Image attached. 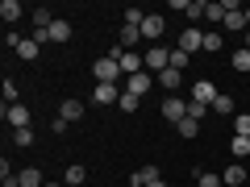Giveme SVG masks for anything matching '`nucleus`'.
<instances>
[{"label": "nucleus", "mask_w": 250, "mask_h": 187, "mask_svg": "<svg viewBox=\"0 0 250 187\" xmlns=\"http://www.w3.org/2000/svg\"><path fill=\"white\" fill-rule=\"evenodd\" d=\"M92 75H96V83H117V79H121V62L104 54V58L92 62Z\"/></svg>", "instance_id": "1"}, {"label": "nucleus", "mask_w": 250, "mask_h": 187, "mask_svg": "<svg viewBox=\"0 0 250 187\" xmlns=\"http://www.w3.org/2000/svg\"><path fill=\"white\" fill-rule=\"evenodd\" d=\"M150 88H154V75H150V71L125 75V92H129V96H138V100H142V96H146V92H150Z\"/></svg>", "instance_id": "2"}, {"label": "nucleus", "mask_w": 250, "mask_h": 187, "mask_svg": "<svg viewBox=\"0 0 250 187\" xmlns=\"http://www.w3.org/2000/svg\"><path fill=\"white\" fill-rule=\"evenodd\" d=\"M167 67H171V50L167 46H150V50H146V71L159 75V71H167Z\"/></svg>", "instance_id": "3"}, {"label": "nucleus", "mask_w": 250, "mask_h": 187, "mask_svg": "<svg viewBox=\"0 0 250 187\" xmlns=\"http://www.w3.org/2000/svg\"><path fill=\"white\" fill-rule=\"evenodd\" d=\"M175 46H179L184 54H196V50H205V34H200L196 25H188L184 34H179V42H175Z\"/></svg>", "instance_id": "4"}, {"label": "nucleus", "mask_w": 250, "mask_h": 187, "mask_svg": "<svg viewBox=\"0 0 250 187\" xmlns=\"http://www.w3.org/2000/svg\"><path fill=\"white\" fill-rule=\"evenodd\" d=\"M217 96H221V92L213 88V79H196V83H192V100H196V104H208V108H213Z\"/></svg>", "instance_id": "5"}, {"label": "nucleus", "mask_w": 250, "mask_h": 187, "mask_svg": "<svg viewBox=\"0 0 250 187\" xmlns=\"http://www.w3.org/2000/svg\"><path fill=\"white\" fill-rule=\"evenodd\" d=\"M154 83H159V88L167 92V96H175V92H179V83H184V71L167 67V71H159V75H154Z\"/></svg>", "instance_id": "6"}, {"label": "nucleus", "mask_w": 250, "mask_h": 187, "mask_svg": "<svg viewBox=\"0 0 250 187\" xmlns=\"http://www.w3.org/2000/svg\"><path fill=\"white\" fill-rule=\"evenodd\" d=\"M159 112L167 116L171 125H179V121H184V116H188V104H184V100H179V96H167V100H163V108H159Z\"/></svg>", "instance_id": "7"}, {"label": "nucleus", "mask_w": 250, "mask_h": 187, "mask_svg": "<svg viewBox=\"0 0 250 187\" xmlns=\"http://www.w3.org/2000/svg\"><path fill=\"white\" fill-rule=\"evenodd\" d=\"M46 42H54V46H62V42H71V21H62V17H54V25L46 29Z\"/></svg>", "instance_id": "8"}, {"label": "nucleus", "mask_w": 250, "mask_h": 187, "mask_svg": "<svg viewBox=\"0 0 250 187\" xmlns=\"http://www.w3.org/2000/svg\"><path fill=\"white\" fill-rule=\"evenodd\" d=\"M4 121H9L13 129H29V108L25 104H9L4 108Z\"/></svg>", "instance_id": "9"}, {"label": "nucleus", "mask_w": 250, "mask_h": 187, "mask_svg": "<svg viewBox=\"0 0 250 187\" xmlns=\"http://www.w3.org/2000/svg\"><path fill=\"white\" fill-rule=\"evenodd\" d=\"M117 62H121V75H138V71H142V62H146V54H138V50H125Z\"/></svg>", "instance_id": "10"}, {"label": "nucleus", "mask_w": 250, "mask_h": 187, "mask_svg": "<svg viewBox=\"0 0 250 187\" xmlns=\"http://www.w3.org/2000/svg\"><path fill=\"white\" fill-rule=\"evenodd\" d=\"M92 100H96V104H117L121 92H117V83H96V88H92Z\"/></svg>", "instance_id": "11"}, {"label": "nucleus", "mask_w": 250, "mask_h": 187, "mask_svg": "<svg viewBox=\"0 0 250 187\" xmlns=\"http://www.w3.org/2000/svg\"><path fill=\"white\" fill-rule=\"evenodd\" d=\"M163 29H167V21L159 17V13H146V21H142V37H163Z\"/></svg>", "instance_id": "12"}, {"label": "nucleus", "mask_w": 250, "mask_h": 187, "mask_svg": "<svg viewBox=\"0 0 250 187\" xmlns=\"http://www.w3.org/2000/svg\"><path fill=\"white\" fill-rule=\"evenodd\" d=\"M225 29H229V34H246V9H233V13H225V21H221Z\"/></svg>", "instance_id": "13"}, {"label": "nucleus", "mask_w": 250, "mask_h": 187, "mask_svg": "<svg viewBox=\"0 0 250 187\" xmlns=\"http://www.w3.org/2000/svg\"><path fill=\"white\" fill-rule=\"evenodd\" d=\"M221 183L225 187H242V183H246V167H242V162H229L225 175H221Z\"/></svg>", "instance_id": "14"}, {"label": "nucleus", "mask_w": 250, "mask_h": 187, "mask_svg": "<svg viewBox=\"0 0 250 187\" xmlns=\"http://www.w3.org/2000/svg\"><path fill=\"white\" fill-rule=\"evenodd\" d=\"M138 42H142V29L121 25V34H117V46H125V50H138Z\"/></svg>", "instance_id": "15"}, {"label": "nucleus", "mask_w": 250, "mask_h": 187, "mask_svg": "<svg viewBox=\"0 0 250 187\" xmlns=\"http://www.w3.org/2000/svg\"><path fill=\"white\" fill-rule=\"evenodd\" d=\"M59 116H62L67 125L80 121V116H83V104H80V100H62V104H59Z\"/></svg>", "instance_id": "16"}, {"label": "nucleus", "mask_w": 250, "mask_h": 187, "mask_svg": "<svg viewBox=\"0 0 250 187\" xmlns=\"http://www.w3.org/2000/svg\"><path fill=\"white\" fill-rule=\"evenodd\" d=\"M83 179H88V170H83L80 162H71V167L62 170V183H67V187H83Z\"/></svg>", "instance_id": "17"}, {"label": "nucleus", "mask_w": 250, "mask_h": 187, "mask_svg": "<svg viewBox=\"0 0 250 187\" xmlns=\"http://www.w3.org/2000/svg\"><path fill=\"white\" fill-rule=\"evenodd\" d=\"M17 179H21V187H46V179H42V170H38V167L17 170Z\"/></svg>", "instance_id": "18"}, {"label": "nucleus", "mask_w": 250, "mask_h": 187, "mask_svg": "<svg viewBox=\"0 0 250 187\" xmlns=\"http://www.w3.org/2000/svg\"><path fill=\"white\" fill-rule=\"evenodd\" d=\"M17 54H21V58H25V62H34L38 54H42V42H38V37H25V42L17 46Z\"/></svg>", "instance_id": "19"}, {"label": "nucleus", "mask_w": 250, "mask_h": 187, "mask_svg": "<svg viewBox=\"0 0 250 187\" xmlns=\"http://www.w3.org/2000/svg\"><path fill=\"white\" fill-rule=\"evenodd\" d=\"M21 13H25V9H21V0H4V4H0V17H4V25H13Z\"/></svg>", "instance_id": "20"}, {"label": "nucleus", "mask_w": 250, "mask_h": 187, "mask_svg": "<svg viewBox=\"0 0 250 187\" xmlns=\"http://www.w3.org/2000/svg\"><path fill=\"white\" fill-rule=\"evenodd\" d=\"M233 71H238V75H250V50H246V46L233 50Z\"/></svg>", "instance_id": "21"}, {"label": "nucleus", "mask_w": 250, "mask_h": 187, "mask_svg": "<svg viewBox=\"0 0 250 187\" xmlns=\"http://www.w3.org/2000/svg\"><path fill=\"white\" fill-rule=\"evenodd\" d=\"M134 179H138V183H142V187H150V183H159V179H163V175H159V167H154V162H146V167H142V170H138V175H134Z\"/></svg>", "instance_id": "22"}, {"label": "nucleus", "mask_w": 250, "mask_h": 187, "mask_svg": "<svg viewBox=\"0 0 250 187\" xmlns=\"http://www.w3.org/2000/svg\"><path fill=\"white\" fill-rule=\"evenodd\" d=\"M229 150H233V162H242V158H246V154H250V137H238V133H233Z\"/></svg>", "instance_id": "23"}, {"label": "nucleus", "mask_w": 250, "mask_h": 187, "mask_svg": "<svg viewBox=\"0 0 250 187\" xmlns=\"http://www.w3.org/2000/svg\"><path fill=\"white\" fill-rule=\"evenodd\" d=\"M175 133H179V137H196V133H200V121H192V116H184V121L175 125Z\"/></svg>", "instance_id": "24"}, {"label": "nucleus", "mask_w": 250, "mask_h": 187, "mask_svg": "<svg viewBox=\"0 0 250 187\" xmlns=\"http://www.w3.org/2000/svg\"><path fill=\"white\" fill-rule=\"evenodd\" d=\"M233 133H238V137H250V112H238V116H233Z\"/></svg>", "instance_id": "25"}, {"label": "nucleus", "mask_w": 250, "mask_h": 187, "mask_svg": "<svg viewBox=\"0 0 250 187\" xmlns=\"http://www.w3.org/2000/svg\"><path fill=\"white\" fill-rule=\"evenodd\" d=\"M213 112H221V116H238V112H233V100H229V96H217V100H213Z\"/></svg>", "instance_id": "26"}, {"label": "nucleus", "mask_w": 250, "mask_h": 187, "mask_svg": "<svg viewBox=\"0 0 250 187\" xmlns=\"http://www.w3.org/2000/svg\"><path fill=\"white\" fill-rule=\"evenodd\" d=\"M225 13H229V9H225V0H217V4H208V9H205V17L208 21H225Z\"/></svg>", "instance_id": "27"}, {"label": "nucleus", "mask_w": 250, "mask_h": 187, "mask_svg": "<svg viewBox=\"0 0 250 187\" xmlns=\"http://www.w3.org/2000/svg\"><path fill=\"white\" fill-rule=\"evenodd\" d=\"M196 187H225L221 175H205V170H196Z\"/></svg>", "instance_id": "28"}, {"label": "nucleus", "mask_w": 250, "mask_h": 187, "mask_svg": "<svg viewBox=\"0 0 250 187\" xmlns=\"http://www.w3.org/2000/svg\"><path fill=\"white\" fill-rule=\"evenodd\" d=\"M188 116H192V121H205V116H208V104H196V100H188Z\"/></svg>", "instance_id": "29"}, {"label": "nucleus", "mask_w": 250, "mask_h": 187, "mask_svg": "<svg viewBox=\"0 0 250 187\" xmlns=\"http://www.w3.org/2000/svg\"><path fill=\"white\" fill-rule=\"evenodd\" d=\"M188 62H192V54H184V50L175 46V50H171V67H175V71H184Z\"/></svg>", "instance_id": "30"}, {"label": "nucleus", "mask_w": 250, "mask_h": 187, "mask_svg": "<svg viewBox=\"0 0 250 187\" xmlns=\"http://www.w3.org/2000/svg\"><path fill=\"white\" fill-rule=\"evenodd\" d=\"M13 146H34V129H13Z\"/></svg>", "instance_id": "31"}, {"label": "nucleus", "mask_w": 250, "mask_h": 187, "mask_svg": "<svg viewBox=\"0 0 250 187\" xmlns=\"http://www.w3.org/2000/svg\"><path fill=\"white\" fill-rule=\"evenodd\" d=\"M205 9H208V0H192V4H188V17L200 21V17H205Z\"/></svg>", "instance_id": "32"}, {"label": "nucleus", "mask_w": 250, "mask_h": 187, "mask_svg": "<svg viewBox=\"0 0 250 187\" xmlns=\"http://www.w3.org/2000/svg\"><path fill=\"white\" fill-rule=\"evenodd\" d=\"M117 104H121V112H134V108L142 104V100H138V96H129V92H121V100H117Z\"/></svg>", "instance_id": "33"}, {"label": "nucleus", "mask_w": 250, "mask_h": 187, "mask_svg": "<svg viewBox=\"0 0 250 187\" xmlns=\"http://www.w3.org/2000/svg\"><path fill=\"white\" fill-rule=\"evenodd\" d=\"M9 104H21V100H17V83L4 79V108H9Z\"/></svg>", "instance_id": "34"}, {"label": "nucleus", "mask_w": 250, "mask_h": 187, "mask_svg": "<svg viewBox=\"0 0 250 187\" xmlns=\"http://www.w3.org/2000/svg\"><path fill=\"white\" fill-rule=\"evenodd\" d=\"M205 50H208V54L221 50V34H217V29H208V34H205Z\"/></svg>", "instance_id": "35"}, {"label": "nucleus", "mask_w": 250, "mask_h": 187, "mask_svg": "<svg viewBox=\"0 0 250 187\" xmlns=\"http://www.w3.org/2000/svg\"><path fill=\"white\" fill-rule=\"evenodd\" d=\"M46 187H67V183H46Z\"/></svg>", "instance_id": "36"}, {"label": "nucleus", "mask_w": 250, "mask_h": 187, "mask_svg": "<svg viewBox=\"0 0 250 187\" xmlns=\"http://www.w3.org/2000/svg\"><path fill=\"white\" fill-rule=\"evenodd\" d=\"M150 187H167V183H163V179H159V183H150Z\"/></svg>", "instance_id": "37"}, {"label": "nucleus", "mask_w": 250, "mask_h": 187, "mask_svg": "<svg viewBox=\"0 0 250 187\" xmlns=\"http://www.w3.org/2000/svg\"><path fill=\"white\" fill-rule=\"evenodd\" d=\"M246 50H250V29H246Z\"/></svg>", "instance_id": "38"}, {"label": "nucleus", "mask_w": 250, "mask_h": 187, "mask_svg": "<svg viewBox=\"0 0 250 187\" xmlns=\"http://www.w3.org/2000/svg\"><path fill=\"white\" fill-rule=\"evenodd\" d=\"M129 187H142V183H138V179H134V183H129Z\"/></svg>", "instance_id": "39"}, {"label": "nucleus", "mask_w": 250, "mask_h": 187, "mask_svg": "<svg viewBox=\"0 0 250 187\" xmlns=\"http://www.w3.org/2000/svg\"><path fill=\"white\" fill-rule=\"evenodd\" d=\"M246 25H250V9H246Z\"/></svg>", "instance_id": "40"}, {"label": "nucleus", "mask_w": 250, "mask_h": 187, "mask_svg": "<svg viewBox=\"0 0 250 187\" xmlns=\"http://www.w3.org/2000/svg\"><path fill=\"white\" fill-rule=\"evenodd\" d=\"M246 79H250V75H246Z\"/></svg>", "instance_id": "41"}]
</instances>
